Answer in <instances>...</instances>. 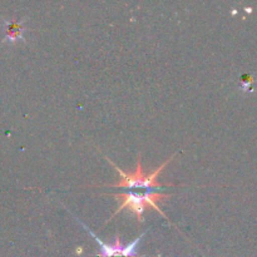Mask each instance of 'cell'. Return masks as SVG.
I'll return each mask as SVG.
<instances>
[{
  "label": "cell",
  "mask_w": 257,
  "mask_h": 257,
  "mask_svg": "<svg viewBox=\"0 0 257 257\" xmlns=\"http://www.w3.org/2000/svg\"><path fill=\"white\" fill-rule=\"evenodd\" d=\"M24 28H23V22L20 23H12L9 24V32H8V39L9 42H15V40L20 39L24 40Z\"/></svg>",
  "instance_id": "277c9868"
},
{
  "label": "cell",
  "mask_w": 257,
  "mask_h": 257,
  "mask_svg": "<svg viewBox=\"0 0 257 257\" xmlns=\"http://www.w3.org/2000/svg\"><path fill=\"white\" fill-rule=\"evenodd\" d=\"M77 221H78V223H80V225L83 226V228H84V230L87 231V232L89 233L93 238H94L95 242L100 246V251L97 253V256H99V257H117V256L137 257V256H140L138 255L137 251H136V247H137L138 243L141 242V240H142L146 232H143L142 235L138 236V237L136 238L132 243H130V245H127V246L122 245L119 233H117V235L114 236L112 243H104L99 237H98L97 235H95L94 232H93L92 230H90V228H88L87 226H85L84 223L79 220V218H77Z\"/></svg>",
  "instance_id": "3957f363"
},
{
  "label": "cell",
  "mask_w": 257,
  "mask_h": 257,
  "mask_svg": "<svg viewBox=\"0 0 257 257\" xmlns=\"http://www.w3.org/2000/svg\"><path fill=\"white\" fill-rule=\"evenodd\" d=\"M172 157L170 160L166 161L163 165H161L160 167L156 168L151 175H145L142 170V163H141V157H138L137 161V166H136V170L133 173H127L124 171L120 170L118 166H115L114 163L112 162L110 160H108V162L115 168L118 173L120 175V181H118L117 183H113V185H108L109 187H122V188H127V190H135V188H145L147 190V192H152V191H162L163 187H167V186H173L172 183H166V185H162L157 181L158 175L162 172L163 168L170 163V161L172 160Z\"/></svg>",
  "instance_id": "6da1fadb"
},
{
  "label": "cell",
  "mask_w": 257,
  "mask_h": 257,
  "mask_svg": "<svg viewBox=\"0 0 257 257\" xmlns=\"http://www.w3.org/2000/svg\"><path fill=\"white\" fill-rule=\"evenodd\" d=\"M114 197L117 198V200H119L120 206L117 208V211L113 213V216L110 218H113L115 215L122 212L124 208H130V210L137 216L138 221H140V222H143V221H145L143 213H145V210L147 206H151V207L155 208L156 211H158L161 215L165 216L163 211L158 207V202L166 200V198H168L170 196L158 192H146L143 193V195H140V193H136L133 192V191H128V192L118 193Z\"/></svg>",
  "instance_id": "7a4b0ae2"
}]
</instances>
